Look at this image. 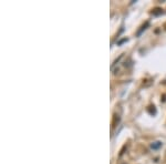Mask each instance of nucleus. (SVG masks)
<instances>
[{"mask_svg": "<svg viewBox=\"0 0 166 164\" xmlns=\"http://www.w3.org/2000/svg\"><path fill=\"white\" fill-rule=\"evenodd\" d=\"M120 121H121V116L119 115V114H116L115 113L114 115H113V121H112V128H115L119 123H120Z\"/></svg>", "mask_w": 166, "mask_h": 164, "instance_id": "obj_1", "label": "nucleus"}, {"mask_svg": "<svg viewBox=\"0 0 166 164\" xmlns=\"http://www.w3.org/2000/svg\"><path fill=\"white\" fill-rule=\"evenodd\" d=\"M152 13H153L154 16H159V15L163 13V9H162V8H158V7H157V8H154L153 11H152Z\"/></svg>", "mask_w": 166, "mask_h": 164, "instance_id": "obj_2", "label": "nucleus"}, {"mask_svg": "<svg viewBox=\"0 0 166 164\" xmlns=\"http://www.w3.org/2000/svg\"><path fill=\"white\" fill-rule=\"evenodd\" d=\"M147 111H148L150 114H152V115H155L156 114V109L154 105H150V106L147 108Z\"/></svg>", "mask_w": 166, "mask_h": 164, "instance_id": "obj_3", "label": "nucleus"}, {"mask_svg": "<svg viewBox=\"0 0 166 164\" xmlns=\"http://www.w3.org/2000/svg\"><path fill=\"white\" fill-rule=\"evenodd\" d=\"M152 149H154V150H156V149H158V147H161L162 146V143L159 142V141H157V142H154V143H152Z\"/></svg>", "mask_w": 166, "mask_h": 164, "instance_id": "obj_4", "label": "nucleus"}, {"mask_svg": "<svg viewBox=\"0 0 166 164\" xmlns=\"http://www.w3.org/2000/svg\"><path fill=\"white\" fill-rule=\"evenodd\" d=\"M147 26H148V22H146V23H145V26H143V27H142V29H141V30L138 31V34H141V32H142V31H143V30H145V29H146V27H147Z\"/></svg>", "mask_w": 166, "mask_h": 164, "instance_id": "obj_5", "label": "nucleus"}, {"mask_svg": "<svg viewBox=\"0 0 166 164\" xmlns=\"http://www.w3.org/2000/svg\"><path fill=\"white\" fill-rule=\"evenodd\" d=\"M162 98H163V99H162V101H163V102H165V101H166V99H165L166 95H165V94H163V97H162Z\"/></svg>", "mask_w": 166, "mask_h": 164, "instance_id": "obj_6", "label": "nucleus"}]
</instances>
